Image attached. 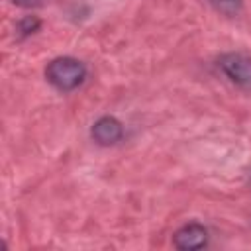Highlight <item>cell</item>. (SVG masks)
Masks as SVG:
<instances>
[{"mask_svg": "<svg viewBox=\"0 0 251 251\" xmlns=\"http://www.w3.org/2000/svg\"><path fill=\"white\" fill-rule=\"evenodd\" d=\"M90 139L100 147H112L124 139V124L116 116L104 114L92 122Z\"/></svg>", "mask_w": 251, "mask_h": 251, "instance_id": "3957f363", "label": "cell"}, {"mask_svg": "<svg viewBox=\"0 0 251 251\" xmlns=\"http://www.w3.org/2000/svg\"><path fill=\"white\" fill-rule=\"evenodd\" d=\"M14 6L18 8H24V10H29V8H37L43 4V0H10Z\"/></svg>", "mask_w": 251, "mask_h": 251, "instance_id": "52a82bcc", "label": "cell"}, {"mask_svg": "<svg viewBox=\"0 0 251 251\" xmlns=\"http://www.w3.org/2000/svg\"><path fill=\"white\" fill-rule=\"evenodd\" d=\"M218 69L222 75L239 90L251 94V57L245 53H224L218 59Z\"/></svg>", "mask_w": 251, "mask_h": 251, "instance_id": "7a4b0ae2", "label": "cell"}, {"mask_svg": "<svg viewBox=\"0 0 251 251\" xmlns=\"http://www.w3.org/2000/svg\"><path fill=\"white\" fill-rule=\"evenodd\" d=\"M208 241H210V231L200 222H188L173 233V247H176L180 251L204 249L208 245Z\"/></svg>", "mask_w": 251, "mask_h": 251, "instance_id": "277c9868", "label": "cell"}, {"mask_svg": "<svg viewBox=\"0 0 251 251\" xmlns=\"http://www.w3.org/2000/svg\"><path fill=\"white\" fill-rule=\"evenodd\" d=\"M208 4L224 16H237L243 8V0H208Z\"/></svg>", "mask_w": 251, "mask_h": 251, "instance_id": "8992f818", "label": "cell"}, {"mask_svg": "<svg viewBox=\"0 0 251 251\" xmlns=\"http://www.w3.org/2000/svg\"><path fill=\"white\" fill-rule=\"evenodd\" d=\"M249 182H251V175H249Z\"/></svg>", "mask_w": 251, "mask_h": 251, "instance_id": "ba28073f", "label": "cell"}, {"mask_svg": "<svg viewBox=\"0 0 251 251\" xmlns=\"http://www.w3.org/2000/svg\"><path fill=\"white\" fill-rule=\"evenodd\" d=\"M45 80L59 92H73L80 88L88 76V67L84 61L71 57V55H61L51 59L45 69H43Z\"/></svg>", "mask_w": 251, "mask_h": 251, "instance_id": "6da1fadb", "label": "cell"}, {"mask_svg": "<svg viewBox=\"0 0 251 251\" xmlns=\"http://www.w3.org/2000/svg\"><path fill=\"white\" fill-rule=\"evenodd\" d=\"M41 27V20L33 14H27V16H22L18 22H16V35L18 39H27L31 37L33 33H37Z\"/></svg>", "mask_w": 251, "mask_h": 251, "instance_id": "5b68a950", "label": "cell"}]
</instances>
